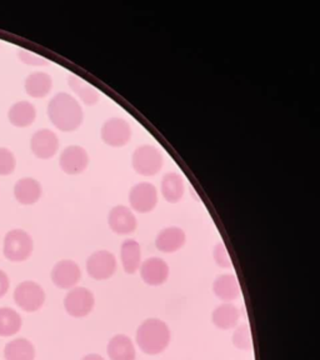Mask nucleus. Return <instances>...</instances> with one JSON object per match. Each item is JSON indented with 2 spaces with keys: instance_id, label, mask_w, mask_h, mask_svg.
Returning <instances> with one entry per match:
<instances>
[{
  "instance_id": "nucleus-1",
  "label": "nucleus",
  "mask_w": 320,
  "mask_h": 360,
  "mask_svg": "<svg viewBox=\"0 0 320 360\" xmlns=\"http://www.w3.org/2000/svg\"><path fill=\"white\" fill-rule=\"evenodd\" d=\"M48 117L56 128L68 133L78 129L84 114L75 98L68 93H58L48 104Z\"/></svg>"
},
{
  "instance_id": "nucleus-2",
  "label": "nucleus",
  "mask_w": 320,
  "mask_h": 360,
  "mask_svg": "<svg viewBox=\"0 0 320 360\" xmlns=\"http://www.w3.org/2000/svg\"><path fill=\"white\" fill-rule=\"evenodd\" d=\"M172 333L168 324L160 319H146L136 330V344L146 354L157 355L168 348Z\"/></svg>"
},
{
  "instance_id": "nucleus-3",
  "label": "nucleus",
  "mask_w": 320,
  "mask_h": 360,
  "mask_svg": "<svg viewBox=\"0 0 320 360\" xmlns=\"http://www.w3.org/2000/svg\"><path fill=\"white\" fill-rule=\"evenodd\" d=\"M3 252L8 260L19 263L24 262L33 253V239L22 229H14L6 236Z\"/></svg>"
},
{
  "instance_id": "nucleus-4",
  "label": "nucleus",
  "mask_w": 320,
  "mask_h": 360,
  "mask_svg": "<svg viewBox=\"0 0 320 360\" xmlns=\"http://www.w3.org/2000/svg\"><path fill=\"white\" fill-rule=\"evenodd\" d=\"M133 168L138 174L153 176L163 168V154L153 146H141L133 154Z\"/></svg>"
},
{
  "instance_id": "nucleus-5",
  "label": "nucleus",
  "mask_w": 320,
  "mask_h": 360,
  "mask_svg": "<svg viewBox=\"0 0 320 360\" xmlns=\"http://www.w3.org/2000/svg\"><path fill=\"white\" fill-rule=\"evenodd\" d=\"M14 300L20 309L33 313L43 307L45 292L39 284L30 281H23L14 290Z\"/></svg>"
},
{
  "instance_id": "nucleus-6",
  "label": "nucleus",
  "mask_w": 320,
  "mask_h": 360,
  "mask_svg": "<svg viewBox=\"0 0 320 360\" xmlns=\"http://www.w3.org/2000/svg\"><path fill=\"white\" fill-rule=\"evenodd\" d=\"M94 295L87 288H74L68 292L64 299V307L68 314L74 318H84L90 314V311L94 308Z\"/></svg>"
},
{
  "instance_id": "nucleus-7",
  "label": "nucleus",
  "mask_w": 320,
  "mask_h": 360,
  "mask_svg": "<svg viewBox=\"0 0 320 360\" xmlns=\"http://www.w3.org/2000/svg\"><path fill=\"white\" fill-rule=\"evenodd\" d=\"M87 271L96 281H105L117 271V259L108 250L91 254L87 260Z\"/></svg>"
},
{
  "instance_id": "nucleus-8",
  "label": "nucleus",
  "mask_w": 320,
  "mask_h": 360,
  "mask_svg": "<svg viewBox=\"0 0 320 360\" xmlns=\"http://www.w3.org/2000/svg\"><path fill=\"white\" fill-rule=\"evenodd\" d=\"M101 139L108 146L114 148L127 146L132 138V128L127 120L112 118L101 127Z\"/></svg>"
},
{
  "instance_id": "nucleus-9",
  "label": "nucleus",
  "mask_w": 320,
  "mask_h": 360,
  "mask_svg": "<svg viewBox=\"0 0 320 360\" xmlns=\"http://www.w3.org/2000/svg\"><path fill=\"white\" fill-rule=\"evenodd\" d=\"M132 208L138 213H149L157 207L158 191L151 183H139L129 193Z\"/></svg>"
},
{
  "instance_id": "nucleus-10",
  "label": "nucleus",
  "mask_w": 320,
  "mask_h": 360,
  "mask_svg": "<svg viewBox=\"0 0 320 360\" xmlns=\"http://www.w3.org/2000/svg\"><path fill=\"white\" fill-rule=\"evenodd\" d=\"M59 165L63 172L67 174H80L89 165V155L84 148H82V146H67L60 155Z\"/></svg>"
},
{
  "instance_id": "nucleus-11",
  "label": "nucleus",
  "mask_w": 320,
  "mask_h": 360,
  "mask_svg": "<svg viewBox=\"0 0 320 360\" xmlns=\"http://www.w3.org/2000/svg\"><path fill=\"white\" fill-rule=\"evenodd\" d=\"M82 278V270L73 260H60L51 270V281L60 289H72Z\"/></svg>"
},
{
  "instance_id": "nucleus-12",
  "label": "nucleus",
  "mask_w": 320,
  "mask_h": 360,
  "mask_svg": "<svg viewBox=\"0 0 320 360\" xmlns=\"http://www.w3.org/2000/svg\"><path fill=\"white\" fill-rule=\"evenodd\" d=\"M34 155L39 159H51L59 149V139L54 131L49 129L38 130L30 141Z\"/></svg>"
},
{
  "instance_id": "nucleus-13",
  "label": "nucleus",
  "mask_w": 320,
  "mask_h": 360,
  "mask_svg": "<svg viewBox=\"0 0 320 360\" xmlns=\"http://www.w3.org/2000/svg\"><path fill=\"white\" fill-rule=\"evenodd\" d=\"M108 223L110 229L120 236L132 234L138 225L133 212L124 205H117L110 210L108 217Z\"/></svg>"
},
{
  "instance_id": "nucleus-14",
  "label": "nucleus",
  "mask_w": 320,
  "mask_h": 360,
  "mask_svg": "<svg viewBox=\"0 0 320 360\" xmlns=\"http://www.w3.org/2000/svg\"><path fill=\"white\" fill-rule=\"evenodd\" d=\"M141 279L148 285H162L169 278V266L163 259L149 258L141 265Z\"/></svg>"
},
{
  "instance_id": "nucleus-15",
  "label": "nucleus",
  "mask_w": 320,
  "mask_h": 360,
  "mask_svg": "<svg viewBox=\"0 0 320 360\" xmlns=\"http://www.w3.org/2000/svg\"><path fill=\"white\" fill-rule=\"evenodd\" d=\"M186 242V233L178 226H169L160 231L157 236L155 245L158 250L163 253H174L184 247Z\"/></svg>"
},
{
  "instance_id": "nucleus-16",
  "label": "nucleus",
  "mask_w": 320,
  "mask_h": 360,
  "mask_svg": "<svg viewBox=\"0 0 320 360\" xmlns=\"http://www.w3.org/2000/svg\"><path fill=\"white\" fill-rule=\"evenodd\" d=\"M242 318V311L234 304L224 303L215 308L212 314L214 326L222 330L234 329Z\"/></svg>"
},
{
  "instance_id": "nucleus-17",
  "label": "nucleus",
  "mask_w": 320,
  "mask_h": 360,
  "mask_svg": "<svg viewBox=\"0 0 320 360\" xmlns=\"http://www.w3.org/2000/svg\"><path fill=\"white\" fill-rule=\"evenodd\" d=\"M213 292L224 303H231L241 297L242 289L236 276L223 274L218 276L217 281H214Z\"/></svg>"
},
{
  "instance_id": "nucleus-18",
  "label": "nucleus",
  "mask_w": 320,
  "mask_h": 360,
  "mask_svg": "<svg viewBox=\"0 0 320 360\" xmlns=\"http://www.w3.org/2000/svg\"><path fill=\"white\" fill-rule=\"evenodd\" d=\"M14 197L23 205H32L41 197V186L33 178H23L14 186Z\"/></svg>"
},
{
  "instance_id": "nucleus-19",
  "label": "nucleus",
  "mask_w": 320,
  "mask_h": 360,
  "mask_svg": "<svg viewBox=\"0 0 320 360\" xmlns=\"http://www.w3.org/2000/svg\"><path fill=\"white\" fill-rule=\"evenodd\" d=\"M107 352L110 360H135L136 356L133 340L123 334H118L110 339Z\"/></svg>"
},
{
  "instance_id": "nucleus-20",
  "label": "nucleus",
  "mask_w": 320,
  "mask_h": 360,
  "mask_svg": "<svg viewBox=\"0 0 320 360\" xmlns=\"http://www.w3.org/2000/svg\"><path fill=\"white\" fill-rule=\"evenodd\" d=\"M37 118V110L29 101H18L11 105L8 112V119L17 128H27L34 123Z\"/></svg>"
},
{
  "instance_id": "nucleus-21",
  "label": "nucleus",
  "mask_w": 320,
  "mask_h": 360,
  "mask_svg": "<svg viewBox=\"0 0 320 360\" xmlns=\"http://www.w3.org/2000/svg\"><path fill=\"white\" fill-rule=\"evenodd\" d=\"M25 91L32 98H45L51 91L53 79L49 74L44 72H35L25 79Z\"/></svg>"
},
{
  "instance_id": "nucleus-22",
  "label": "nucleus",
  "mask_w": 320,
  "mask_h": 360,
  "mask_svg": "<svg viewBox=\"0 0 320 360\" xmlns=\"http://www.w3.org/2000/svg\"><path fill=\"white\" fill-rule=\"evenodd\" d=\"M120 258L124 270L128 274H134L136 270L141 269V249L139 243L133 239L125 240L120 249Z\"/></svg>"
},
{
  "instance_id": "nucleus-23",
  "label": "nucleus",
  "mask_w": 320,
  "mask_h": 360,
  "mask_svg": "<svg viewBox=\"0 0 320 360\" xmlns=\"http://www.w3.org/2000/svg\"><path fill=\"white\" fill-rule=\"evenodd\" d=\"M184 180L181 175L174 172L164 175L162 180V193L169 202H179L184 195Z\"/></svg>"
},
{
  "instance_id": "nucleus-24",
  "label": "nucleus",
  "mask_w": 320,
  "mask_h": 360,
  "mask_svg": "<svg viewBox=\"0 0 320 360\" xmlns=\"http://www.w3.org/2000/svg\"><path fill=\"white\" fill-rule=\"evenodd\" d=\"M6 360H34L35 358V349L33 344L24 338H18L11 340L4 349Z\"/></svg>"
},
{
  "instance_id": "nucleus-25",
  "label": "nucleus",
  "mask_w": 320,
  "mask_h": 360,
  "mask_svg": "<svg viewBox=\"0 0 320 360\" xmlns=\"http://www.w3.org/2000/svg\"><path fill=\"white\" fill-rule=\"evenodd\" d=\"M68 84L87 105H96V103L99 101V94L96 88L85 83L84 80L79 78L78 75L70 74L68 77Z\"/></svg>"
},
{
  "instance_id": "nucleus-26",
  "label": "nucleus",
  "mask_w": 320,
  "mask_h": 360,
  "mask_svg": "<svg viewBox=\"0 0 320 360\" xmlns=\"http://www.w3.org/2000/svg\"><path fill=\"white\" fill-rule=\"evenodd\" d=\"M22 328V318L11 308H0V337H11Z\"/></svg>"
},
{
  "instance_id": "nucleus-27",
  "label": "nucleus",
  "mask_w": 320,
  "mask_h": 360,
  "mask_svg": "<svg viewBox=\"0 0 320 360\" xmlns=\"http://www.w3.org/2000/svg\"><path fill=\"white\" fill-rule=\"evenodd\" d=\"M233 344L241 350H250L253 348V338L248 324L238 326L233 334Z\"/></svg>"
},
{
  "instance_id": "nucleus-28",
  "label": "nucleus",
  "mask_w": 320,
  "mask_h": 360,
  "mask_svg": "<svg viewBox=\"0 0 320 360\" xmlns=\"http://www.w3.org/2000/svg\"><path fill=\"white\" fill-rule=\"evenodd\" d=\"M17 165V160L14 154L6 149L0 148V175H11Z\"/></svg>"
},
{
  "instance_id": "nucleus-29",
  "label": "nucleus",
  "mask_w": 320,
  "mask_h": 360,
  "mask_svg": "<svg viewBox=\"0 0 320 360\" xmlns=\"http://www.w3.org/2000/svg\"><path fill=\"white\" fill-rule=\"evenodd\" d=\"M213 257L215 263L222 266V268L231 269V266H233L231 255L228 253V249H226L223 243H219L217 247L214 248Z\"/></svg>"
},
{
  "instance_id": "nucleus-30",
  "label": "nucleus",
  "mask_w": 320,
  "mask_h": 360,
  "mask_svg": "<svg viewBox=\"0 0 320 360\" xmlns=\"http://www.w3.org/2000/svg\"><path fill=\"white\" fill-rule=\"evenodd\" d=\"M18 58L24 64L33 65V67H44V65H48V62H46L45 58L37 56V54L25 51V49H19L18 51Z\"/></svg>"
},
{
  "instance_id": "nucleus-31",
  "label": "nucleus",
  "mask_w": 320,
  "mask_h": 360,
  "mask_svg": "<svg viewBox=\"0 0 320 360\" xmlns=\"http://www.w3.org/2000/svg\"><path fill=\"white\" fill-rule=\"evenodd\" d=\"M11 287V281L3 270H0V298H3L6 295Z\"/></svg>"
},
{
  "instance_id": "nucleus-32",
  "label": "nucleus",
  "mask_w": 320,
  "mask_h": 360,
  "mask_svg": "<svg viewBox=\"0 0 320 360\" xmlns=\"http://www.w3.org/2000/svg\"><path fill=\"white\" fill-rule=\"evenodd\" d=\"M82 360H104L101 358V355L98 354H89L85 355L84 358Z\"/></svg>"
}]
</instances>
